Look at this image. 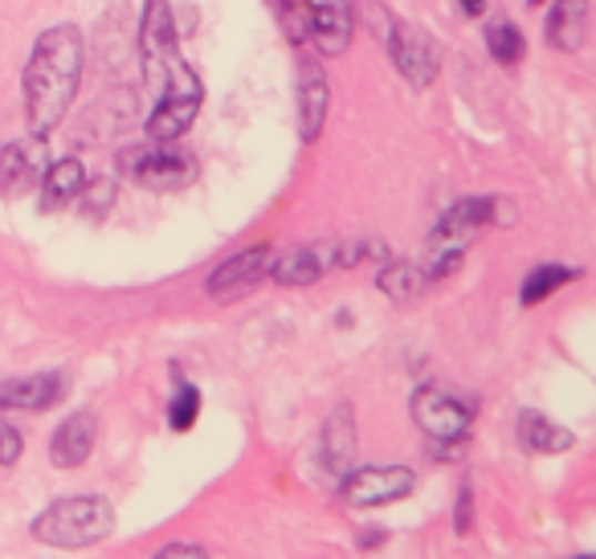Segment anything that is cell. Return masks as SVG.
Segmentation results:
<instances>
[{"instance_id": "cell-1", "label": "cell", "mask_w": 596, "mask_h": 559, "mask_svg": "<svg viewBox=\"0 0 596 559\" xmlns=\"http://www.w3.org/2000/svg\"><path fill=\"white\" fill-rule=\"evenodd\" d=\"M140 53L143 78L155 90V106L148 115V135L155 143H172L196 123L204 102V82L180 50L176 21L168 0H148L140 21Z\"/></svg>"}, {"instance_id": "cell-2", "label": "cell", "mask_w": 596, "mask_h": 559, "mask_svg": "<svg viewBox=\"0 0 596 559\" xmlns=\"http://www.w3.org/2000/svg\"><path fill=\"white\" fill-rule=\"evenodd\" d=\"M82 33L78 26H53L33 41L26 62V115L33 135H50L65 119L74 90L82 82Z\"/></svg>"}, {"instance_id": "cell-3", "label": "cell", "mask_w": 596, "mask_h": 559, "mask_svg": "<svg viewBox=\"0 0 596 559\" xmlns=\"http://www.w3.org/2000/svg\"><path fill=\"white\" fill-rule=\"evenodd\" d=\"M29 531L50 547H90L114 531V507L102 495L58 498L33 519Z\"/></svg>"}, {"instance_id": "cell-4", "label": "cell", "mask_w": 596, "mask_h": 559, "mask_svg": "<svg viewBox=\"0 0 596 559\" xmlns=\"http://www.w3.org/2000/svg\"><path fill=\"white\" fill-rule=\"evenodd\" d=\"M119 172L152 192H176L189 189L196 180V160L189 152H176L172 143H140L119 152Z\"/></svg>"}, {"instance_id": "cell-5", "label": "cell", "mask_w": 596, "mask_h": 559, "mask_svg": "<svg viewBox=\"0 0 596 559\" xmlns=\"http://www.w3.org/2000/svg\"><path fill=\"white\" fill-rule=\"evenodd\" d=\"M413 420L430 441H466L474 425V408L462 405L454 393L425 384L413 393Z\"/></svg>"}, {"instance_id": "cell-6", "label": "cell", "mask_w": 596, "mask_h": 559, "mask_svg": "<svg viewBox=\"0 0 596 559\" xmlns=\"http://www.w3.org/2000/svg\"><path fill=\"white\" fill-rule=\"evenodd\" d=\"M417 486V474L405 470V466H364V470H347L340 482V498L347 507L364 510V507H384V502H396V498L413 495Z\"/></svg>"}, {"instance_id": "cell-7", "label": "cell", "mask_w": 596, "mask_h": 559, "mask_svg": "<svg viewBox=\"0 0 596 559\" xmlns=\"http://www.w3.org/2000/svg\"><path fill=\"white\" fill-rule=\"evenodd\" d=\"M50 167V152H46V135H29V140H13L0 152V196L17 201L29 189H38L41 176Z\"/></svg>"}, {"instance_id": "cell-8", "label": "cell", "mask_w": 596, "mask_h": 559, "mask_svg": "<svg viewBox=\"0 0 596 559\" xmlns=\"http://www.w3.org/2000/svg\"><path fill=\"white\" fill-rule=\"evenodd\" d=\"M270 262H274V250L270 245H250L242 254H233L229 262L213 270V278H209V298L216 303H233V298H242L250 294L262 278H270Z\"/></svg>"}, {"instance_id": "cell-9", "label": "cell", "mask_w": 596, "mask_h": 559, "mask_svg": "<svg viewBox=\"0 0 596 559\" xmlns=\"http://www.w3.org/2000/svg\"><path fill=\"white\" fill-rule=\"evenodd\" d=\"M388 53H393L396 70L408 78V87L425 90L433 78H437V45H433L417 26H408V21H393Z\"/></svg>"}, {"instance_id": "cell-10", "label": "cell", "mask_w": 596, "mask_h": 559, "mask_svg": "<svg viewBox=\"0 0 596 559\" xmlns=\"http://www.w3.org/2000/svg\"><path fill=\"white\" fill-rule=\"evenodd\" d=\"M311 4V41L323 58H340L352 45V0H306Z\"/></svg>"}, {"instance_id": "cell-11", "label": "cell", "mask_w": 596, "mask_h": 559, "mask_svg": "<svg viewBox=\"0 0 596 559\" xmlns=\"http://www.w3.org/2000/svg\"><path fill=\"white\" fill-rule=\"evenodd\" d=\"M94 441H99V417L90 408H78L74 417H65L58 425L50 441V458L58 470H78L82 461L94 454Z\"/></svg>"}, {"instance_id": "cell-12", "label": "cell", "mask_w": 596, "mask_h": 559, "mask_svg": "<svg viewBox=\"0 0 596 559\" xmlns=\"http://www.w3.org/2000/svg\"><path fill=\"white\" fill-rule=\"evenodd\" d=\"M65 396V380L58 372H38V376H17L0 380V413H41L53 408Z\"/></svg>"}, {"instance_id": "cell-13", "label": "cell", "mask_w": 596, "mask_h": 559, "mask_svg": "<svg viewBox=\"0 0 596 559\" xmlns=\"http://www.w3.org/2000/svg\"><path fill=\"white\" fill-rule=\"evenodd\" d=\"M335 266V245H303L270 262V278L279 286H315Z\"/></svg>"}, {"instance_id": "cell-14", "label": "cell", "mask_w": 596, "mask_h": 559, "mask_svg": "<svg viewBox=\"0 0 596 559\" xmlns=\"http://www.w3.org/2000/svg\"><path fill=\"white\" fill-rule=\"evenodd\" d=\"M327 106H331V87L319 62L303 65V78H299V135L303 143H315L323 123H327Z\"/></svg>"}, {"instance_id": "cell-15", "label": "cell", "mask_w": 596, "mask_h": 559, "mask_svg": "<svg viewBox=\"0 0 596 559\" xmlns=\"http://www.w3.org/2000/svg\"><path fill=\"white\" fill-rule=\"evenodd\" d=\"M544 38L559 53H580L588 41V0H556V9L547 13Z\"/></svg>"}, {"instance_id": "cell-16", "label": "cell", "mask_w": 596, "mask_h": 559, "mask_svg": "<svg viewBox=\"0 0 596 559\" xmlns=\"http://www.w3.org/2000/svg\"><path fill=\"white\" fill-rule=\"evenodd\" d=\"M82 184H87V167L78 164L74 155L50 164L46 167V176H41V196H38L41 213H58V209H65V204H74Z\"/></svg>"}, {"instance_id": "cell-17", "label": "cell", "mask_w": 596, "mask_h": 559, "mask_svg": "<svg viewBox=\"0 0 596 559\" xmlns=\"http://www.w3.org/2000/svg\"><path fill=\"white\" fill-rule=\"evenodd\" d=\"M355 458V417L352 405H340L323 425V466L331 474H347Z\"/></svg>"}, {"instance_id": "cell-18", "label": "cell", "mask_w": 596, "mask_h": 559, "mask_svg": "<svg viewBox=\"0 0 596 559\" xmlns=\"http://www.w3.org/2000/svg\"><path fill=\"white\" fill-rule=\"evenodd\" d=\"M515 433H519V445L527 454H564V449L576 445V437H572L568 429H559L556 420H547L544 413H535V408H523Z\"/></svg>"}, {"instance_id": "cell-19", "label": "cell", "mask_w": 596, "mask_h": 559, "mask_svg": "<svg viewBox=\"0 0 596 559\" xmlns=\"http://www.w3.org/2000/svg\"><path fill=\"white\" fill-rule=\"evenodd\" d=\"M376 286H381L393 303H413L417 294H425L433 286L430 278H425V270L413 266V262H388V266L381 270V278H376Z\"/></svg>"}, {"instance_id": "cell-20", "label": "cell", "mask_w": 596, "mask_h": 559, "mask_svg": "<svg viewBox=\"0 0 596 559\" xmlns=\"http://www.w3.org/2000/svg\"><path fill=\"white\" fill-rule=\"evenodd\" d=\"M576 278H580V270H572V266H539V270H532V274L523 278L519 303L523 306L544 303L547 294H556L559 286H568V282H576Z\"/></svg>"}, {"instance_id": "cell-21", "label": "cell", "mask_w": 596, "mask_h": 559, "mask_svg": "<svg viewBox=\"0 0 596 559\" xmlns=\"http://www.w3.org/2000/svg\"><path fill=\"white\" fill-rule=\"evenodd\" d=\"M486 50H491V58H495L498 65H515L527 45H523L519 26L503 17V21H491V26H486Z\"/></svg>"}, {"instance_id": "cell-22", "label": "cell", "mask_w": 596, "mask_h": 559, "mask_svg": "<svg viewBox=\"0 0 596 559\" xmlns=\"http://www.w3.org/2000/svg\"><path fill=\"white\" fill-rule=\"evenodd\" d=\"M274 17H279L282 33L291 45H306L311 41V4L306 0H270Z\"/></svg>"}, {"instance_id": "cell-23", "label": "cell", "mask_w": 596, "mask_h": 559, "mask_svg": "<svg viewBox=\"0 0 596 559\" xmlns=\"http://www.w3.org/2000/svg\"><path fill=\"white\" fill-rule=\"evenodd\" d=\"M196 413H201V388L196 384H180L172 405H168V425L176 433H189L196 425Z\"/></svg>"}, {"instance_id": "cell-24", "label": "cell", "mask_w": 596, "mask_h": 559, "mask_svg": "<svg viewBox=\"0 0 596 559\" xmlns=\"http://www.w3.org/2000/svg\"><path fill=\"white\" fill-rule=\"evenodd\" d=\"M78 201H82V209H87L90 216H102L114 204V180H107V176L87 180L82 192H78Z\"/></svg>"}, {"instance_id": "cell-25", "label": "cell", "mask_w": 596, "mask_h": 559, "mask_svg": "<svg viewBox=\"0 0 596 559\" xmlns=\"http://www.w3.org/2000/svg\"><path fill=\"white\" fill-rule=\"evenodd\" d=\"M21 449H26L21 433H17L9 420H0V466H17V461H21Z\"/></svg>"}, {"instance_id": "cell-26", "label": "cell", "mask_w": 596, "mask_h": 559, "mask_svg": "<svg viewBox=\"0 0 596 559\" xmlns=\"http://www.w3.org/2000/svg\"><path fill=\"white\" fill-rule=\"evenodd\" d=\"M474 527V495H469V486L457 495V510H454V531L466 535Z\"/></svg>"}, {"instance_id": "cell-27", "label": "cell", "mask_w": 596, "mask_h": 559, "mask_svg": "<svg viewBox=\"0 0 596 559\" xmlns=\"http://www.w3.org/2000/svg\"><path fill=\"white\" fill-rule=\"evenodd\" d=\"M152 559H209V556H204V547H196V543H172V547H164V551H155Z\"/></svg>"}, {"instance_id": "cell-28", "label": "cell", "mask_w": 596, "mask_h": 559, "mask_svg": "<svg viewBox=\"0 0 596 559\" xmlns=\"http://www.w3.org/2000/svg\"><path fill=\"white\" fill-rule=\"evenodd\" d=\"M462 4V13H469V17H478L486 9V0H457Z\"/></svg>"}, {"instance_id": "cell-29", "label": "cell", "mask_w": 596, "mask_h": 559, "mask_svg": "<svg viewBox=\"0 0 596 559\" xmlns=\"http://www.w3.org/2000/svg\"><path fill=\"white\" fill-rule=\"evenodd\" d=\"M527 4H544V0H527Z\"/></svg>"}, {"instance_id": "cell-30", "label": "cell", "mask_w": 596, "mask_h": 559, "mask_svg": "<svg viewBox=\"0 0 596 559\" xmlns=\"http://www.w3.org/2000/svg\"><path fill=\"white\" fill-rule=\"evenodd\" d=\"M580 559H596V556H580Z\"/></svg>"}]
</instances>
